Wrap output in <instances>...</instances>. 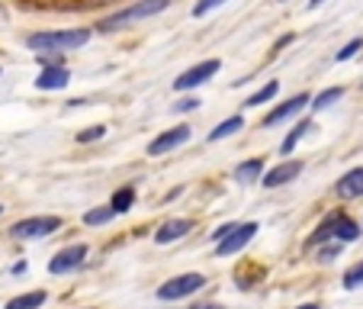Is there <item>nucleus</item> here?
Returning a JSON list of instances; mask_svg holds the SVG:
<instances>
[{
	"mask_svg": "<svg viewBox=\"0 0 363 309\" xmlns=\"http://www.w3.org/2000/svg\"><path fill=\"white\" fill-rule=\"evenodd\" d=\"M45 300H48V293H45V290H33V293L13 296V300L7 303V309H39Z\"/></svg>",
	"mask_w": 363,
	"mask_h": 309,
	"instance_id": "nucleus-16",
	"label": "nucleus"
},
{
	"mask_svg": "<svg viewBox=\"0 0 363 309\" xmlns=\"http://www.w3.org/2000/svg\"><path fill=\"white\" fill-rule=\"evenodd\" d=\"M186 139H190V126H177V129H167V132H161V136L148 145V155H151V158H158V155H167V151H174L177 145H184Z\"/></svg>",
	"mask_w": 363,
	"mask_h": 309,
	"instance_id": "nucleus-8",
	"label": "nucleus"
},
{
	"mask_svg": "<svg viewBox=\"0 0 363 309\" xmlns=\"http://www.w3.org/2000/svg\"><path fill=\"white\" fill-rule=\"evenodd\" d=\"M196 103H199V100H193V97H190V100H180L177 110H196Z\"/></svg>",
	"mask_w": 363,
	"mask_h": 309,
	"instance_id": "nucleus-29",
	"label": "nucleus"
},
{
	"mask_svg": "<svg viewBox=\"0 0 363 309\" xmlns=\"http://www.w3.org/2000/svg\"><path fill=\"white\" fill-rule=\"evenodd\" d=\"M341 94H344L341 87H328V90H322V94H318L315 100H312V110H328V107H331L335 100H341Z\"/></svg>",
	"mask_w": 363,
	"mask_h": 309,
	"instance_id": "nucleus-21",
	"label": "nucleus"
},
{
	"mask_svg": "<svg viewBox=\"0 0 363 309\" xmlns=\"http://www.w3.org/2000/svg\"><path fill=\"white\" fill-rule=\"evenodd\" d=\"M190 229H193V222H190V219H167L164 226H161L158 232H155V242H158V245H171V242L184 239V235L190 232Z\"/></svg>",
	"mask_w": 363,
	"mask_h": 309,
	"instance_id": "nucleus-12",
	"label": "nucleus"
},
{
	"mask_svg": "<svg viewBox=\"0 0 363 309\" xmlns=\"http://www.w3.org/2000/svg\"><path fill=\"white\" fill-rule=\"evenodd\" d=\"M299 309H322L318 303H308V306H299Z\"/></svg>",
	"mask_w": 363,
	"mask_h": 309,
	"instance_id": "nucleus-32",
	"label": "nucleus"
},
{
	"mask_svg": "<svg viewBox=\"0 0 363 309\" xmlns=\"http://www.w3.org/2000/svg\"><path fill=\"white\" fill-rule=\"evenodd\" d=\"M55 229H62L58 216H29V219L13 222L10 235H13V239H45V235H52Z\"/></svg>",
	"mask_w": 363,
	"mask_h": 309,
	"instance_id": "nucleus-3",
	"label": "nucleus"
},
{
	"mask_svg": "<svg viewBox=\"0 0 363 309\" xmlns=\"http://www.w3.org/2000/svg\"><path fill=\"white\" fill-rule=\"evenodd\" d=\"M225 0H199L196 7H193V16H206L209 10H216V7H222Z\"/></svg>",
	"mask_w": 363,
	"mask_h": 309,
	"instance_id": "nucleus-26",
	"label": "nucleus"
},
{
	"mask_svg": "<svg viewBox=\"0 0 363 309\" xmlns=\"http://www.w3.org/2000/svg\"><path fill=\"white\" fill-rule=\"evenodd\" d=\"M261 174H264V158H247L235 168V180H238V184H254Z\"/></svg>",
	"mask_w": 363,
	"mask_h": 309,
	"instance_id": "nucleus-15",
	"label": "nucleus"
},
{
	"mask_svg": "<svg viewBox=\"0 0 363 309\" xmlns=\"http://www.w3.org/2000/svg\"><path fill=\"white\" fill-rule=\"evenodd\" d=\"M337 254H341V242H335V245H325L322 251H318V261H335Z\"/></svg>",
	"mask_w": 363,
	"mask_h": 309,
	"instance_id": "nucleus-27",
	"label": "nucleus"
},
{
	"mask_svg": "<svg viewBox=\"0 0 363 309\" xmlns=\"http://www.w3.org/2000/svg\"><path fill=\"white\" fill-rule=\"evenodd\" d=\"M299 174H302V161H283V165L270 168V171L264 174L261 184L267 187V190H274V187H283V184H289V180H296Z\"/></svg>",
	"mask_w": 363,
	"mask_h": 309,
	"instance_id": "nucleus-9",
	"label": "nucleus"
},
{
	"mask_svg": "<svg viewBox=\"0 0 363 309\" xmlns=\"http://www.w3.org/2000/svg\"><path fill=\"white\" fill-rule=\"evenodd\" d=\"M235 229H238V222H225V226H219V229L213 232V242H216V245H219V242H225L228 235L235 232Z\"/></svg>",
	"mask_w": 363,
	"mask_h": 309,
	"instance_id": "nucleus-28",
	"label": "nucleus"
},
{
	"mask_svg": "<svg viewBox=\"0 0 363 309\" xmlns=\"http://www.w3.org/2000/svg\"><path fill=\"white\" fill-rule=\"evenodd\" d=\"M354 239H360V226H357L350 216H344V213H335V242H354Z\"/></svg>",
	"mask_w": 363,
	"mask_h": 309,
	"instance_id": "nucleus-14",
	"label": "nucleus"
},
{
	"mask_svg": "<svg viewBox=\"0 0 363 309\" xmlns=\"http://www.w3.org/2000/svg\"><path fill=\"white\" fill-rule=\"evenodd\" d=\"M245 126V119L241 116H232V119H225V123H219L213 132H209V142H219V139H225V136H235V132Z\"/></svg>",
	"mask_w": 363,
	"mask_h": 309,
	"instance_id": "nucleus-19",
	"label": "nucleus"
},
{
	"mask_svg": "<svg viewBox=\"0 0 363 309\" xmlns=\"http://www.w3.org/2000/svg\"><path fill=\"white\" fill-rule=\"evenodd\" d=\"M219 71V58H209V62H199V65H193V68H186L184 75L174 81V87L177 90H193V87H199V84H206L209 77Z\"/></svg>",
	"mask_w": 363,
	"mask_h": 309,
	"instance_id": "nucleus-6",
	"label": "nucleus"
},
{
	"mask_svg": "<svg viewBox=\"0 0 363 309\" xmlns=\"http://www.w3.org/2000/svg\"><path fill=\"white\" fill-rule=\"evenodd\" d=\"M68 81H71V75L65 68H42V75L35 77V87L39 90H62V87H68Z\"/></svg>",
	"mask_w": 363,
	"mask_h": 309,
	"instance_id": "nucleus-13",
	"label": "nucleus"
},
{
	"mask_svg": "<svg viewBox=\"0 0 363 309\" xmlns=\"http://www.w3.org/2000/svg\"><path fill=\"white\" fill-rule=\"evenodd\" d=\"M103 136H106V126H90L87 132H77V142L87 145V142H96V139H103Z\"/></svg>",
	"mask_w": 363,
	"mask_h": 309,
	"instance_id": "nucleus-25",
	"label": "nucleus"
},
{
	"mask_svg": "<svg viewBox=\"0 0 363 309\" xmlns=\"http://www.w3.org/2000/svg\"><path fill=\"white\" fill-rule=\"evenodd\" d=\"M90 4H94V0H90Z\"/></svg>",
	"mask_w": 363,
	"mask_h": 309,
	"instance_id": "nucleus-34",
	"label": "nucleus"
},
{
	"mask_svg": "<svg viewBox=\"0 0 363 309\" xmlns=\"http://www.w3.org/2000/svg\"><path fill=\"white\" fill-rule=\"evenodd\" d=\"M167 4H171V0H138V4H132V7L106 16V20L100 23V33H116V29H125V26H132V23H138V20H148V16L167 10Z\"/></svg>",
	"mask_w": 363,
	"mask_h": 309,
	"instance_id": "nucleus-2",
	"label": "nucleus"
},
{
	"mask_svg": "<svg viewBox=\"0 0 363 309\" xmlns=\"http://www.w3.org/2000/svg\"><path fill=\"white\" fill-rule=\"evenodd\" d=\"M132 203H135V187H119V190L110 197V206L116 213H129Z\"/></svg>",
	"mask_w": 363,
	"mask_h": 309,
	"instance_id": "nucleus-18",
	"label": "nucleus"
},
{
	"mask_svg": "<svg viewBox=\"0 0 363 309\" xmlns=\"http://www.w3.org/2000/svg\"><path fill=\"white\" fill-rule=\"evenodd\" d=\"M308 129H315V126H312V123H296L293 129H289V136L283 139V145H280V155H293V148L302 142V139L308 136Z\"/></svg>",
	"mask_w": 363,
	"mask_h": 309,
	"instance_id": "nucleus-17",
	"label": "nucleus"
},
{
	"mask_svg": "<svg viewBox=\"0 0 363 309\" xmlns=\"http://www.w3.org/2000/svg\"><path fill=\"white\" fill-rule=\"evenodd\" d=\"M277 90H280V84H277V81H270L267 87H261V90H257V94L251 97V100H247V107H261V103L274 100V97H277Z\"/></svg>",
	"mask_w": 363,
	"mask_h": 309,
	"instance_id": "nucleus-22",
	"label": "nucleus"
},
{
	"mask_svg": "<svg viewBox=\"0 0 363 309\" xmlns=\"http://www.w3.org/2000/svg\"><path fill=\"white\" fill-rule=\"evenodd\" d=\"M206 287V277L203 274H180V277H171L167 283L158 287V300L171 303V300H184V296L196 293V290Z\"/></svg>",
	"mask_w": 363,
	"mask_h": 309,
	"instance_id": "nucleus-4",
	"label": "nucleus"
},
{
	"mask_svg": "<svg viewBox=\"0 0 363 309\" xmlns=\"http://www.w3.org/2000/svg\"><path fill=\"white\" fill-rule=\"evenodd\" d=\"M0 213H4V206H0Z\"/></svg>",
	"mask_w": 363,
	"mask_h": 309,
	"instance_id": "nucleus-33",
	"label": "nucleus"
},
{
	"mask_svg": "<svg viewBox=\"0 0 363 309\" xmlns=\"http://www.w3.org/2000/svg\"><path fill=\"white\" fill-rule=\"evenodd\" d=\"M84 258H87V245H68L62 248V251L48 261V274H71V271H77L84 264Z\"/></svg>",
	"mask_w": 363,
	"mask_h": 309,
	"instance_id": "nucleus-5",
	"label": "nucleus"
},
{
	"mask_svg": "<svg viewBox=\"0 0 363 309\" xmlns=\"http://www.w3.org/2000/svg\"><path fill=\"white\" fill-rule=\"evenodd\" d=\"M113 216H116V210H113V206H96V210L84 213V222H87V226H106Z\"/></svg>",
	"mask_w": 363,
	"mask_h": 309,
	"instance_id": "nucleus-20",
	"label": "nucleus"
},
{
	"mask_svg": "<svg viewBox=\"0 0 363 309\" xmlns=\"http://www.w3.org/2000/svg\"><path fill=\"white\" fill-rule=\"evenodd\" d=\"M90 39V29H62V33H33L26 36V45L35 48V52H55V55H62V52H71V48H81L84 42Z\"/></svg>",
	"mask_w": 363,
	"mask_h": 309,
	"instance_id": "nucleus-1",
	"label": "nucleus"
},
{
	"mask_svg": "<svg viewBox=\"0 0 363 309\" xmlns=\"http://www.w3.org/2000/svg\"><path fill=\"white\" fill-rule=\"evenodd\" d=\"M335 193L341 200H360L363 197V168H354V171L344 174L335 184Z\"/></svg>",
	"mask_w": 363,
	"mask_h": 309,
	"instance_id": "nucleus-11",
	"label": "nucleus"
},
{
	"mask_svg": "<svg viewBox=\"0 0 363 309\" xmlns=\"http://www.w3.org/2000/svg\"><path fill=\"white\" fill-rule=\"evenodd\" d=\"M325 0H308V7H322Z\"/></svg>",
	"mask_w": 363,
	"mask_h": 309,
	"instance_id": "nucleus-31",
	"label": "nucleus"
},
{
	"mask_svg": "<svg viewBox=\"0 0 363 309\" xmlns=\"http://www.w3.org/2000/svg\"><path fill=\"white\" fill-rule=\"evenodd\" d=\"M190 309H222L219 303H203V306H190Z\"/></svg>",
	"mask_w": 363,
	"mask_h": 309,
	"instance_id": "nucleus-30",
	"label": "nucleus"
},
{
	"mask_svg": "<svg viewBox=\"0 0 363 309\" xmlns=\"http://www.w3.org/2000/svg\"><path fill=\"white\" fill-rule=\"evenodd\" d=\"M254 235H257V222H241V226L235 229L225 242H219V245H216V254H219V258H232V254H238L241 248L254 239Z\"/></svg>",
	"mask_w": 363,
	"mask_h": 309,
	"instance_id": "nucleus-7",
	"label": "nucleus"
},
{
	"mask_svg": "<svg viewBox=\"0 0 363 309\" xmlns=\"http://www.w3.org/2000/svg\"><path fill=\"white\" fill-rule=\"evenodd\" d=\"M360 283H363V261H357L354 268L344 271V287H347V290H357Z\"/></svg>",
	"mask_w": 363,
	"mask_h": 309,
	"instance_id": "nucleus-23",
	"label": "nucleus"
},
{
	"mask_svg": "<svg viewBox=\"0 0 363 309\" xmlns=\"http://www.w3.org/2000/svg\"><path fill=\"white\" fill-rule=\"evenodd\" d=\"M308 103V94H299V97H293V100H286V103H280V107H274V110L267 113V116H264V126H280V123H286V119H293L296 113L302 110V107H306Z\"/></svg>",
	"mask_w": 363,
	"mask_h": 309,
	"instance_id": "nucleus-10",
	"label": "nucleus"
},
{
	"mask_svg": "<svg viewBox=\"0 0 363 309\" xmlns=\"http://www.w3.org/2000/svg\"><path fill=\"white\" fill-rule=\"evenodd\" d=\"M360 48H363V39H360V36H357V39H350L347 45H344V48H341V52H337L335 58H337V62H347V58H354L357 52H360Z\"/></svg>",
	"mask_w": 363,
	"mask_h": 309,
	"instance_id": "nucleus-24",
	"label": "nucleus"
}]
</instances>
